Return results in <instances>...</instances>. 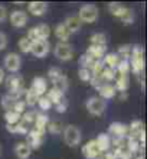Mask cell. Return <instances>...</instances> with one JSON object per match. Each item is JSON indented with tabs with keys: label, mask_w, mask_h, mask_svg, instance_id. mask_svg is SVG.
Wrapping results in <instances>:
<instances>
[{
	"label": "cell",
	"mask_w": 147,
	"mask_h": 159,
	"mask_svg": "<svg viewBox=\"0 0 147 159\" xmlns=\"http://www.w3.org/2000/svg\"><path fill=\"white\" fill-rule=\"evenodd\" d=\"M115 72L117 74H121V75H128L130 72V62L128 59H120L117 68H115Z\"/></svg>",
	"instance_id": "cell-36"
},
{
	"label": "cell",
	"mask_w": 147,
	"mask_h": 159,
	"mask_svg": "<svg viewBox=\"0 0 147 159\" xmlns=\"http://www.w3.org/2000/svg\"><path fill=\"white\" fill-rule=\"evenodd\" d=\"M46 97L50 100V103H52V106L54 104H58L61 100H63L65 98V96H63V93H61V91H58L56 88H50V90H48L46 91Z\"/></svg>",
	"instance_id": "cell-28"
},
{
	"label": "cell",
	"mask_w": 147,
	"mask_h": 159,
	"mask_svg": "<svg viewBox=\"0 0 147 159\" xmlns=\"http://www.w3.org/2000/svg\"><path fill=\"white\" fill-rule=\"evenodd\" d=\"M95 62H97V61H95L93 57H89L88 54L81 55V58H80L81 68H85V70H89V71H91V68L95 65Z\"/></svg>",
	"instance_id": "cell-32"
},
{
	"label": "cell",
	"mask_w": 147,
	"mask_h": 159,
	"mask_svg": "<svg viewBox=\"0 0 147 159\" xmlns=\"http://www.w3.org/2000/svg\"><path fill=\"white\" fill-rule=\"evenodd\" d=\"M131 48L133 45L130 43H126V45H120L118 46V57L121 55V58L120 59H130V54H131Z\"/></svg>",
	"instance_id": "cell-40"
},
{
	"label": "cell",
	"mask_w": 147,
	"mask_h": 159,
	"mask_svg": "<svg viewBox=\"0 0 147 159\" xmlns=\"http://www.w3.org/2000/svg\"><path fill=\"white\" fill-rule=\"evenodd\" d=\"M54 54L59 61L67 62V61H71V59L74 58V48H72L68 42H58V43L55 45Z\"/></svg>",
	"instance_id": "cell-7"
},
{
	"label": "cell",
	"mask_w": 147,
	"mask_h": 159,
	"mask_svg": "<svg viewBox=\"0 0 147 159\" xmlns=\"http://www.w3.org/2000/svg\"><path fill=\"white\" fill-rule=\"evenodd\" d=\"M6 88L9 90V94L15 96L16 98H20L22 94H25V87H23V78L19 74H10L7 78H4Z\"/></svg>",
	"instance_id": "cell-3"
},
{
	"label": "cell",
	"mask_w": 147,
	"mask_h": 159,
	"mask_svg": "<svg viewBox=\"0 0 147 159\" xmlns=\"http://www.w3.org/2000/svg\"><path fill=\"white\" fill-rule=\"evenodd\" d=\"M102 64H104L105 68H111V70H115L120 62V57L117 54H113V52H110V54H105L104 58L101 59Z\"/></svg>",
	"instance_id": "cell-24"
},
{
	"label": "cell",
	"mask_w": 147,
	"mask_h": 159,
	"mask_svg": "<svg viewBox=\"0 0 147 159\" xmlns=\"http://www.w3.org/2000/svg\"><path fill=\"white\" fill-rule=\"evenodd\" d=\"M9 19H10V23H12L15 28H23V26H26L28 25V22H29L28 13L23 12V10H19V9L10 12Z\"/></svg>",
	"instance_id": "cell-12"
},
{
	"label": "cell",
	"mask_w": 147,
	"mask_h": 159,
	"mask_svg": "<svg viewBox=\"0 0 147 159\" xmlns=\"http://www.w3.org/2000/svg\"><path fill=\"white\" fill-rule=\"evenodd\" d=\"M55 35H56V38L59 39V42H68L69 36H71V34L68 32V29L65 28L63 23L56 25V28H55Z\"/></svg>",
	"instance_id": "cell-27"
},
{
	"label": "cell",
	"mask_w": 147,
	"mask_h": 159,
	"mask_svg": "<svg viewBox=\"0 0 147 159\" xmlns=\"http://www.w3.org/2000/svg\"><path fill=\"white\" fill-rule=\"evenodd\" d=\"M95 142H97V146L101 153L111 151V138L108 136V133H100L95 139Z\"/></svg>",
	"instance_id": "cell-17"
},
{
	"label": "cell",
	"mask_w": 147,
	"mask_h": 159,
	"mask_svg": "<svg viewBox=\"0 0 147 159\" xmlns=\"http://www.w3.org/2000/svg\"><path fill=\"white\" fill-rule=\"evenodd\" d=\"M97 159H115V158H114L113 151H108V152H104V153H100L97 156Z\"/></svg>",
	"instance_id": "cell-49"
},
{
	"label": "cell",
	"mask_w": 147,
	"mask_h": 159,
	"mask_svg": "<svg viewBox=\"0 0 147 159\" xmlns=\"http://www.w3.org/2000/svg\"><path fill=\"white\" fill-rule=\"evenodd\" d=\"M26 145L30 149H39L43 143V134L38 132L36 129H29L28 134H26Z\"/></svg>",
	"instance_id": "cell-11"
},
{
	"label": "cell",
	"mask_w": 147,
	"mask_h": 159,
	"mask_svg": "<svg viewBox=\"0 0 147 159\" xmlns=\"http://www.w3.org/2000/svg\"><path fill=\"white\" fill-rule=\"evenodd\" d=\"M141 132H146L144 130V123L141 120H133L128 126V136H133V138H137Z\"/></svg>",
	"instance_id": "cell-26"
},
{
	"label": "cell",
	"mask_w": 147,
	"mask_h": 159,
	"mask_svg": "<svg viewBox=\"0 0 147 159\" xmlns=\"http://www.w3.org/2000/svg\"><path fill=\"white\" fill-rule=\"evenodd\" d=\"M28 10L33 16H43L48 10V3H45V2H30V3H28Z\"/></svg>",
	"instance_id": "cell-16"
},
{
	"label": "cell",
	"mask_w": 147,
	"mask_h": 159,
	"mask_svg": "<svg viewBox=\"0 0 147 159\" xmlns=\"http://www.w3.org/2000/svg\"><path fill=\"white\" fill-rule=\"evenodd\" d=\"M30 90H32L35 94H38L39 97L45 96L46 91H48L46 78H43V77H35L33 81H32V87H30Z\"/></svg>",
	"instance_id": "cell-14"
},
{
	"label": "cell",
	"mask_w": 147,
	"mask_h": 159,
	"mask_svg": "<svg viewBox=\"0 0 147 159\" xmlns=\"http://www.w3.org/2000/svg\"><path fill=\"white\" fill-rule=\"evenodd\" d=\"M82 153L87 159H97V156L100 155L101 152L97 146V142H95V139H91L88 142L85 143L84 146H82Z\"/></svg>",
	"instance_id": "cell-15"
},
{
	"label": "cell",
	"mask_w": 147,
	"mask_h": 159,
	"mask_svg": "<svg viewBox=\"0 0 147 159\" xmlns=\"http://www.w3.org/2000/svg\"><path fill=\"white\" fill-rule=\"evenodd\" d=\"M6 46H7V36L4 32H0V51L6 49Z\"/></svg>",
	"instance_id": "cell-47"
},
{
	"label": "cell",
	"mask_w": 147,
	"mask_h": 159,
	"mask_svg": "<svg viewBox=\"0 0 147 159\" xmlns=\"http://www.w3.org/2000/svg\"><path fill=\"white\" fill-rule=\"evenodd\" d=\"M48 77H49L50 83L54 84V88L65 94V91L68 90V78L62 72V70L58 67H50L48 71Z\"/></svg>",
	"instance_id": "cell-2"
},
{
	"label": "cell",
	"mask_w": 147,
	"mask_h": 159,
	"mask_svg": "<svg viewBox=\"0 0 147 159\" xmlns=\"http://www.w3.org/2000/svg\"><path fill=\"white\" fill-rule=\"evenodd\" d=\"M32 43H33V42L30 41L28 36H23V38H20V41L17 42V46H19L20 52H23V54H29L30 49H32Z\"/></svg>",
	"instance_id": "cell-34"
},
{
	"label": "cell",
	"mask_w": 147,
	"mask_h": 159,
	"mask_svg": "<svg viewBox=\"0 0 147 159\" xmlns=\"http://www.w3.org/2000/svg\"><path fill=\"white\" fill-rule=\"evenodd\" d=\"M108 136L111 139H126L128 136V126L121 121H113L108 126Z\"/></svg>",
	"instance_id": "cell-8"
},
{
	"label": "cell",
	"mask_w": 147,
	"mask_h": 159,
	"mask_svg": "<svg viewBox=\"0 0 147 159\" xmlns=\"http://www.w3.org/2000/svg\"><path fill=\"white\" fill-rule=\"evenodd\" d=\"M105 49H107V46H95V45H89L88 49H87V52L85 54H88L89 57H93L95 61H101V59L104 58V55L107 54L105 52Z\"/></svg>",
	"instance_id": "cell-23"
},
{
	"label": "cell",
	"mask_w": 147,
	"mask_h": 159,
	"mask_svg": "<svg viewBox=\"0 0 147 159\" xmlns=\"http://www.w3.org/2000/svg\"><path fill=\"white\" fill-rule=\"evenodd\" d=\"M130 70L136 75L144 74V49L141 45H133L130 54Z\"/></svg>",
	"instance_id": "cell-1"
},
{
	"label": "cell",
	"mask_w": 147,
	"mask_h": 159,
	"mask_svg": "<svg viewBox=\"0 0 147 159\" xmlns=\"http://www.w3.org/2000/svg\"><path fill=\"white\" fill-rule=\"evenodd\" d=\"M124 9H126V6H123V4H120V3H110L108 4V12L111 13L113 16L118 17V19L121 17Z\"/></svg>",
	"instance_id": "cell-35"
},
{
	"label": "cell",
	"mask_w": 147,
	"mask_h": 159,
	"mask_svg": "<svg viewBox=\"0 0 147 159\" xmlns=\"http://www.w3.org/2000/svg\"><path fill=\"white\" fill-rule=\"evenodd\" d=\"M17 100H20V98H16L15 96H12V94H6V96H3L2 97V107H3L6 111L7 110H12L13 109V104L16 103Z\"/></svg>",
	"instance_id": "cell-31"
},
{
	"label": "cell",
	"mask_w": 147,
	"mask_h": 159,
	"mask_svg": "<svg viewBox=\"0 0 147 159\" xmlns=\"http://www.w3.org/2000/svg\"><path fill=\"white\" fill-rule=\"evenodd\" d=\"M4 78H6V72H4V70L2 67H0V84L4 81Z\"/></svg>",
	"instance_id": "cell-50"
},
{
	"label": "cell",
	"mask_w": 147,
	"mask_h": 159,
	"mask_svg": "<svg viewBox=\"0 0 147 159\" xmlns=\"http://www.w3.org/2000/svg\"><path fill=\"white\" fill-rule=\"evenodd\" d=\"M7 19V9L4 7L3 4H0V23Z\"/></svg>",
	"instance_id": "cell-48"
},
{
	"label": "cell",
	"mask_w": 147,
	"mask_h": 159,
	"mask_svg": "<svg viewBox=\"0 0 147 159\" xmlns=\"http://www.w3.org/2000/svg\"><path fill=\"white\" fill-rule=\"evenodd\" d=\"M98 93H100V98H102V100H110V98H114L115 97V94H117V91H115V88H114V85H111V84H101L100 87L97 88Z\"/></svg>",
	"instance_id": "cell-19"
},
{
	"label": "cell",
	"mask_w": 147,
	"mask_h": 159,
	"mask_svg": "<svg viewBox=\"0 0 147 159\" xmlns=\"http://www.w3.org/2000/svg\"><path fill=\"white\" fill-rule=\"evenodd\" d=\"M4 120H6V125H15L17 121H20V114H17L13 110H7L4 111Z\"/></svg>",
	"instance_id": "cell-37"
},
{
	"label": "cell",
	"mask_w": 147,
	"mask_h": 159,
	"mask_svg": "<svg viewBox=\"0 0 147 159\" xmlns=\"http://www.w3.org/2000/svg\"><path fill=\"white\" fill-rule=\"evenodd\" d=\"M38 106H39V109L42 110V111H48L49 109H52V103H50V100L46 97V94L42 96V97H39Z\"/></svg>",
	"instance_id": "cell-42"
},
{
	"label": "cell",
	"mask_w": 147,
	"mask_h": 159,
	"mask_svg": "<svg viewBox=\"0 0 147 159\" xmlns=\"http://www.w3.org/2000/svg\"><path fill=\"white\" fill-rule=\"evenodd\" d=\"M62 134H63L65 143L71 148L78 146L81 143V140H82V134H81L80 127H76L75 125H68L67 127H63Z\"/></svg>",
	"instance_id": "cell-4"
},
{
	"label": "cell",
	"mask_w": 147,
	"mask_h": 159,
	"mask_svg": "<svg viewBox=\"0 0 147 159\" xmlns=\"http://www.w3.org/2000/svg\"><path fill=\"white\" fill-rule=\"evenodd\" d=\"M78 77L84 83H89L91 81V72H89V70H85V68H81L80 71H78Z\"/></svg>",
	"instance_id": "cell-44"
},
{
	"label": "cell",
	"mask_w": 147,
	"mask_h": 159,
	"mask_svg": "<svg viewBox=\"0 0 147 159\" xmlns=\"http://www.w3.org/2000/svg\"><path fill=\"white\" fill-rule=\"evenodd\" d=\"M89 45H95V46H107V36L101 32L93 34L89 38Z\"/></svg>",
	"instance_id": "cell-29"
},
{
	"label": "cell",
	"mask_w": 147,
	"mask_h": 159,
	"mask_svg": "<svg viewBox=\"0 0 147 159\" xmlns=\"http://www.w3.org/2000/svg\"><path fill=\"white\" fill-rule=\"evenodd\" d=\"M115 75H117L115 70H111V68H105L104 67L102 72H101V80L105 81V83H110V81H114V80H115Z\"/></svg>",
	"instance_id": "cell-39"
},
{
	"label": "cell",
	"mask_w": 147,
	"mask_h": 159,
	"mask_svg": "<svg viewBox=\"0 0 147 159\" xmlns=\"http://www.w3.org/2000/svg\"><path fill=\"white\" fill-rule=\"evenodd\" d=\"M15 153L19 159H28L32 153V149H30L25 142H20V143H16L15 146Z\"/></svg>",
	"instance_id": "cell-25"
},
{
	"label": "cell",
	"mask_w": 147,
	"mask_h": 159,
	"mask_svg": "<svg viewBox=\"0 0 147 159\" xmlns=\"http://www.w3.org/2000/svg\"><path fill=\"white\" fill-rule=\"evenodd\" d=\"M13 111H16L17 114H23L26 111V103L23 100H17L16 103H15V104H13Z\"/></svg>",
	"instance_id": "cell-43"
},
{
	"label": "cell",
	"mask_w": 147,
	"mask_h": 159,
	"mask_svg": "<svg viewBox=\"0 0 147 159\" xmlns=\"http://www.w3.org/2000/svg\"><path fill=\"white\" fill-rule=\"evenodd\" d=\"M30 52H32L36 58H45L50 52V43L48 41H35L33 43H32Z\"/></svg>",
	"instance_id": "cell-13"
},
{
	"label": "cell",
	"mask_w": 147,
	"mask_h": 159,
	"mask_svg": "<svg viewBox=\"0 0 147 159\" xmlns=\"http://www.w3.org/2000/svg\"><path fill=\"white\" fill-rule=\"evenodd\" d=\"M0 155H2V148H0Z\"/></svg>",
	"instance_id": "cell-51"
},
{
	"label": "cell",
	"mask_w": 147,
	"mask_h": 159,
	"mask_svg": "<svg viewBox=\"0 0 147 159\" xmlns=\"http://www.w3.org/2000/svg\"><path fill=\"white\" fill-rule=\"evenodd\" d=\"M48 123H49V116H48V114L36 113V117H35V121H33V125H35L33 129H36L38 132H41L42 134H45V130H46Z\"/></svg>",
	"instance_id": "cell-18"
},
{
	"label": "cell",
	"mask_w": 147,
	"mask_h": 159,
	"mask_svg": "<svg viewBox=\"0 0 147 159\" xmlns=\"http://www.w3.org/2000/svg\"><path fill=\"white\" fill-rule=\"evenodd\" d=\"M120 19H121V22H123V23H126V25H133V23H134V20H136L134 12H133L130 7H126Z\"/></svg>",
	"instance_id": "cell-33"
},
{
	"label": "cell",
	"mask_w": 147,
	"mask_h": 159,
	"mask_svg": "<svg viewBox=\"0 0 147 159\" xmlns=\"http://www.w3.org/2000/svg\"><path fill=\"white\" fill-rule=\"evenodd\" d=\"M85 106H87V110L93 116H101L105 111V107H107L105 101L102 98H100V97H91V98H88Z\"/></svg>",
	"instance_id": "cell-10"
},
{
	"label": "cell",
	"mask_w": 147,
	"mask_h": 159,
	"mask_svg": "<svg viewBox=\"0 0 147 159\" xmlns=\"http://www.w3.org/2000/svg\"><path fill=\"white\" fill-rule=\"evenodd\" d=\"M98 7L95 4H84V6H81L80 12H78V19L81 20V23L84 22V23H94V22H97L98 19Z\"/></svg>",
	"instance_id": "cell-5"
},
{
	"label": "cell",
	"mask_w": 147,
	"mask_h": 159,
	"mask_svg": "<svg viewBox=\"0 0 147 159\" xmlns=\"http://www.w3.org/2000/svg\"><path fill=\"white\" fill-rule=\"evenodd\" d=\"M46 129L49 130L52 134H59V133H62L63 127H62V123H61V121H58V120H49V123H48V126H46Z\"/></svg>",
	"instance_id": "cell-38"
},
{
	"label": "cell",
	"mask_w": 147,
	"mask_h": 159,
	"mask_svg": "<svg viewBox=\"0 0 147 159\" xmlns=\"http://www.w3.org/2000/svg\"><path fill=\"white\" fill-rule=\"evenodd\" d=\"M68 109V100L67 98H63L58 103V104H55V110L58 111V113H65Z\"/></svg>",
	"instance_id": "cell-45"
},
{
	"label": "cell",
	"mask_w": 147,
	"mask_h": 159,
	"mask_svg": "<svg viewBox=\"0 0 147 159\" xmlns=\"http://www.w3.org/2000/svg\"><path fill=\"white\" fill-rule=\"evenodd\" d=\"M144 145H141V146L137 149V151L133 153V159H144Z\"/></svg>",
	"instance_id": "cell-46"
},
{
	"label": "cell",
	"mask_w": 147,
	"mask_h": 159,
	"mask_svg": "<svg viewBox=\"0 0 147 159\" xmlns=\"http://www.w3.org/2000/svg\"><path fill=\"white\" fill-rule=\"evenodd\" d=\"M35 117H36V111H33V110H26L25 113L20 116V121H23V123L28 126V125H32V123H33Z\"/></svg>",
	"instance_id": "cell-41"
},
{
	"label": "cell",
	"mask_w": 147,
	"mask_h": 159,
	"mask_svg": "<svg viewBox=\"0 0 147 159\" xmlns=\"http://www.w3.org/2000/svg\"><path fill=\"white\" fill-rule=\"evenodd\" d=\"M6 130L9 133H13V134H23L26 136L28 132H29V127L23 123V121H17L15 125H6Z\"/></svg>",
	"instance_id": "cell-22"
},
{
	"label": "cell",
	"mask_w": 147,
	"mask_h": 159,
	"mask_svg": "<svg viewBox=\"0 0 147 159\" xmlns=\"http://www.w3.org/2000/svg\"><path fill=\"white\" fill-rule=\"evenodd\" d=\"M25 103H26V106H29V107H33V106H36L38 104V100H39V96L38 94H35L30 88H28V90H25Z\"/></svg>",
	"instance_id": "cell-30"
},
{
	"label": "cell",
	"mask_w": 147,
	"mask_h": 159,
	"mask_svg": "<svg viewBox=\"0 0 147 159\" xmlns=\"http://www.w3.org/2000/svg\"><path fill=\"white\" fill-rule=\"evenodd\" d=\"M50 35V28L46 23H41V25L35 26L32 29L28 30V38L32 42L35 41H48Z\"/></svg>",
	"instance_id": "cell-6"
},
{
	"label": "cell",
	"mask_w": 147,
	"mask_h": 159,
	"mask_svg": "<svg viewBox=\"0 0 147 159\" xmlns=\"http://www.w3.org/2000/svg\"><path fill=\"white\" fill-rule=\"evenodd\" d=\"M114 88L115 91H121V93H126L130 87V78L128 75H121V74H117L115 75V80H114Z\"/></svg>",
	"instance_id": "cell-20"
},
{
	"label": "cell",
	"mask_w": 147,
	"mask_h": 159,
	"mask_svg": "<svg viewBox=\"0 0 147 159\" xmlns=\"http://www.w3.org/2000/svg\"><path fill=\"white\" fill-rule=\"evenodd\" d=\"M63 25H65V28L68 29V32L69 34H76L78 30L81 29V20L78 19V16H68L67 19H65V22H62Z\"/></svg>",
	"instance_id": "cell-21"
},
{
	"label": "cell",
	"mask_w": 147,
	"mask_h": 159,
	"mask_svg": "<svg viewBox=\"0 0 147 159\" xmlns=\"http://www.w3.org/2000/svg\"><path fill=\"white\" fill-rule=\"evenodd\" d=\"M3 64H4V68H6L9 72L17 74V71H19L22 67V59H20V57H19V54H16V52H9V54L4 57Z\"/></svg>",
	"instance_id": "cell-9"
}]
</instances>
